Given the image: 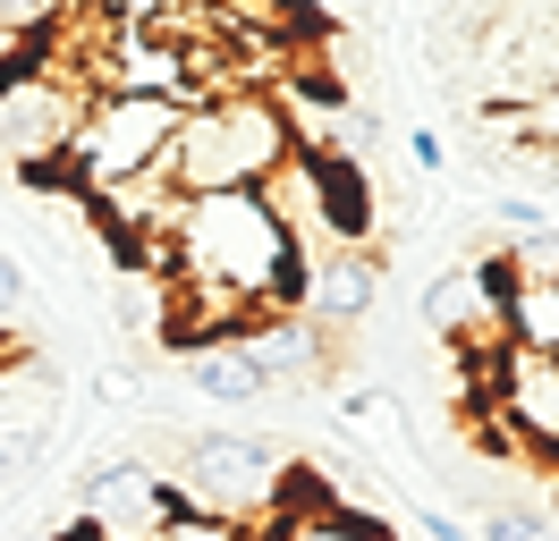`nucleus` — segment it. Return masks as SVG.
I'll use <instances>...</instances> for the list:
<instances>
[{
	"label": "nucleus",
	"instance_id": "1",
	"mask_svg": "<svg viewBox=\"0 0 559 541\" xmlns=\"http://www.w3.org/2000/svg\"><path fill=\"white\" fill-rule=\"evenodd\" d=\"M288 153H297V110L280 94H212L178 119L162 169L178 178V195H254Z\"/></svg>",
	"mask_w": 559,
	"mask_h": 541
},
{
	"label": "nucleus",
	"instance_id": "2",
	"mask_svg": "<svg viewBox=\"0 0 559 541\" xmlns=\"http://www.w3.org/2000/svg\"><path fill=\"white\" fill-rule=\"evenodd\" d=\"M178 101H153V94H94L85 101V119H76L69 153H60V169H69L85 195H103V187H119V178H144V169L170 161V135H178Z\"/></svg>",
	"mask_w": 559,
	"mask_h": 541
},
{
	"label": "nucleus",
	"instance_id": "3",
	"mask_svg": "<svg viewBox=\"0 0 559 541\" xmlns=\"http://www.w3.org/2000/svg\"><path fill=\"white\" fill-rule=\"evenodd\" d=\"M280 482H288V466H280L272 440H254V432H195L170 473V491L187 507H204L221 525H246V533H263V516L280 507Z\"/></svg>",
	"mask_w": 559,
	"mask_h": 541
},
{
	"label": "nucleus",
	"instance_id": "4",
	"mask_svg": "<svg viewBox=\"0 0 559 541\" xmlns=\"http://www.w3.org/2000/svg\"><path fill=\"white\" fill-rule=\"evenodd\" d=\"M170 507H178L170 473L144 457H103L76 473V525H94L103 541H162Z\"/></svg>",
	"mask_w": 559,
	"mask_h": 541
},
{
	"label": "nucleus",
	"instance_id": "5",
	"mask_svg": "<svg viewBox=\"0 0 559 541\" xmlns=\"http://www.w3.org/2000/svg\"><path fill=\"white\" fill-rule=\"evenodd\" d=\"M382 297V263H373V245H322V254H297V304L288 313H306L314 330L348 338L365 313Z\"/></svg>",
	"mask_w": 559,
	"mask_h": 541
},
{
	"label": "nucleus",
	"instance_id": "6",
	"mask_svg": "<svg viewBox=\"0 0 559 541\" xmlns=\"http://www.w3.org/2000/svg\"><path fill=\"white\" fill-rule=\"evenodd\" d=\"M500 297H509V263L491 254V263H457L432 279V297H424V330L466 347V356H484L500 347Z\"/></svg>",
	"mask_w": 559,
	"mask_h": 541
},
{
	"label": "nucleus",
	"instance_id": "7",
	"mask_svg": "<svg viewBox=\"0 0 559 541\" xmlns=\"http://www.w3.org/2000/svg\"><path fill=\"white\" fill-rule=\"evenodd\" d=\"M331 347H340V338L314 330L306 313H263L254 330H238V356L263 372V389H306V381L331 364Z\"/></svg>",
	"mask_w": 559,
	"mask_h": 541
},
{
	"label": "nucleus",
	"instance_id": "8",
	"mask_svg": "<svg viewBox=\"0 0 559 541\" xmlns=\"http://www.w3.org/2000/svg\"><path fill=\"white\" fill-rule=\"evenodd\" d=\"M178 372H187V389L212 406H263V372L238 356V338H204V347H178Z\"/></svg>",
	"mask_w": 559,
	"mask_h": 541
},
{
	"label": "nucleus",
	"instance_id": "9",
	"mask_svg": "<svg viewBox=\"0 0 559 541\" xmlns=\"http://www.w3.org/2000/svg\"><path fill=\"white\" fill-rule=\"evenodd\" d=\"M500 347L559 364V270L551 279H509V297H500Z\"/></svg>",
	"mask_w": 559,
	"mask_h": 541
},
{
	"label": "nucleus",
	"instance_id": "10",
	"mask_svg": "<svg viewBox=\"0 0 559 541\" xmlns=\"http://www.w3.org/2000/svg\"><path fill=\"white\" fill-rule=\"evenodd\" d=\"M162 541H254L246 525H221V516H204V507H170V525H162Z\"/></svg>",
	"mask_w": 559,
	"mask_h": 541
},
{
	"label": "nucleus",
	"instance_id": "11",
	"mask_svg": "<svg viewBox=\"0 0 559 541\" xmlns=\"http://www.w3.org/2000/svg\"><path fill=\"white\" fill-rule=\"evenodd\" d=\"M60 17H69V0H0V26H9V43H17V34L60 26Z\"/></svg>",
	"mask_w": 559,
	"mask_h": 541
},
{
	"label": "nucleus",
	"instance_id": "12",
	"mask_svg": "<svg viewBox=\"0 0 559 541\" xmlns=\"http://www.w3.org/2000/svg\"><path fill=\"white\" fill-rule=\"evenodd\" d=\"M484 541H559L543 516H525V507H491L484 516Z\"/></svg>",
	"mask_w": 559,
	"mask_h": 541
},
{
	"label": "nucleus",
	"instance_id": "13",
	"mask_svg": "<svg viewBox=\"0 0 559 541\" xmlns=\"http://www.w3.org/2000/svg\"><path fill=\"white\" fill-rule=\"evenodd\" d=\"M416 533L424 541H466V525H457L450 507H416Z\"/></svg>",
	"mask_w": 559,
	"mask_h": 541
},
{
	"label": "nucleus",
	"instance_id": "14",
	"mask_svg": "<svg viewBox=\"0 0 559 541\" xmlns=\"http://www.w3.org/2000/svg\"><path fill=\"white\" fill-rule=\"evenodd\" d=\"M17 304H26V270H17V263H9V254H0V322H9Z\"/></svg>",
	"mask_w": 559,
	"mask_h": 541
},
{
	"label": "nucleus",
	"instance_id": "15",
	"mask_svg": "<svg viewBox=\"0 0 559 541\" xmlns=\"http://www.w3.org/2000/svg\"><path fill=\"white\" fill-rule=\"evenodd\" d=\"M170 9H204V0H162V17H170Z\"/></svg>",
	"mask_w": 559,
	"mask_h": 541
},
{
	"label": "nucleus",
	"instance_id": "16",
	"mask_svg": "<svg viewBox=\"0 0 559 541\" xmlns=\"http://www.w3.org/2000/svg\"><path fill=\"white\" fill-rule=\"evenodd\" d=\"M314 9H348V0H314Z\"/></svg>",
	"mask_w": 559,
	"mask_h": 541
}]
</instances>
